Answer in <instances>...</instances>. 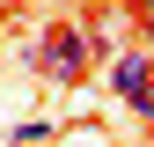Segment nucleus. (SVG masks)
Instances as JSON below:
<instances>
[{"label": "nucleus", "instance_id": "obj_4", "mask_svg": "<svg viewBox=\"0 0 154 147\" xmlns=\"http://www.w3.org/2000/svg\"><path fill=\"white\" fill-rule=\"evenodd\" d=\"M140 15H154V0H140Z\"/></svg>", "mask_w": 154, "mask_h": 147}, {"label": "nucleus", "instance_id": "obj_1", "mask_svg": "<svg viewBox=\"0 0 154 147\" xmlns=\"http://www.w3.org/2000/svg\"><path fill=\"white\" fill-rule=\"evenodd\" d=\"M29 66L44 81H81L88 74V30H73V22L44 30V44H29Z\"/></svg>", "mask_w": 154, "mask_h": 147}, {"label": "nucleus", "instance_id": "obj_5", "mask_svg": "<svg viewBox=\"0 0 154 147\" xmlns=\"http://www.w3.org/2000/svg\"><path fill=\"white\" fill-rule=\"evenodd\" d=\"M147 133H154V110H147Z\"/></svg>", "mask_w": 154, "mask_h": 147}, {"label": "nucleus", "instance_id": "obj_3", "mask_svg": "<svg viewBox=\"0 0 154 147\" xmlns=\"http://www.w3.org/2000/svg\"><path fill=\"white\" fill-rule=\"evenodd\" d=\"M147 44H154V15H147Z\"/></svg>", "mask_w": 154, "mask_h": 147}, {"label": "nucleus", "instance_id": "obj_6", "mask_svg": "<svg viewBox=\"0 0 154 147\" xmlns=\"http://www.w3.org/2000/svg\"><path fill=\"white\" fill-rule=\"evenodd\" d=\"M0 22H8V15H0Z\"/></svg>", "mask_w": 154, "mask_h": 147}, {"label": "nucleus", "instance_id": "obj_2", "mask_svg": "<svg viewBox=\"0 0 154 147\" xmlns=\"http://www.w3.org/2000/svg\"><path fill=\"white\" fill-rule=\"evenodd\" d=\"M147 81H154V59H147V52H125V59L110 66V96H125V103L140 96Z\"/></svg>", "mask_w": 154, "mask_h": 147}]
</instances>
